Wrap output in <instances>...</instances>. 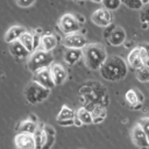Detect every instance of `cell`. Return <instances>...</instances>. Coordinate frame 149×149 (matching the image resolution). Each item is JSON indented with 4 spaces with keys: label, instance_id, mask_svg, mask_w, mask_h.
I'll return each mask as SVG.
<instances>
[{
    "label": "cell",
    "instance_id": "6da1fadb",
    "mask_svg": "<svg viewBox=\"0 0 149 149\" xmlns=\"http://www.w3.org/2000/svg\"><path fill=\"white\" fill-rule=\"evenodd\" d=\"M79 101L81 106L87 109H92L95 106H105L107 107L109 104V94L107 87L97 80L85 81L78 91Z\"/></svg>",
    "mask_w": 149,
    "mask_h": 149
},
{
    "label": "cell",
    "instance_id": "7a4b0ae2",
    "mask_svg": "<svg viewBox=\"0 0 149 149\" xmlns=\"http://www.w3.org/2000/svg\"><path fill=\"white\" fill-rule=\"evenodd\" d=\"M100 76L107 81H120L128 74V64L120 56H108L99 69Z\"/></svg>",
    "mask_w": 149,
    "mask_h": 149
},
{
    "label": "cell",
    "instance_id": "3957f363",
    "mask_svg": "<svg viewBox=\"0 0 149 149\" xmlns=\"http://www.w3.org/2000/svg\"><path fill=\"white\" fill-rule=\"evenodd\" d=\"M107 57V51L101 43H90L83 48V58L91 70H99Z\"/></svg>",
    "mask_w": 149,
    "mask_h": 149
},
{
    "label": "cell",
    "instance_id": "277c9868",
    "mask_svg": "<svg viewBox=\"0 0 149 149\" xmlns=\"http://www.w3.org/2000/svg\"><path fill=\"white\" fill-rule=\"evenodd\" d=\"M51 93V90L40 85L38 83L31 80L23 90V97L26 101L30 105H37L45 101Z\"/></svg>",
    "mask_w": 149,
    "mask_h": 149
},
{
    "label": "cell",
    "instance_id": "5b68a950",
    "mask_svg": "<svg viewBox=\"0 0 149 149\" xmlns=\"http://www.w3.org/2000/svg\"><path fill=\"white\" fill-rule=\"evenodd\" d=\"M54 64V56L51 52L42 50V49H36L28 59V69L30 72H36L38 70L50 68Z\"/></svg>",
    "mask_w": 149,
    "mask_h": 149
},
{
    "label": "cell",
    "instance_id": "8992f818",
    "mask_svg": "<svg viewBox=\"0 0 149 149\" xmlns=\"http://www.w3.org/2000/svg\"><path fill=\"white\" fill-rule=\"evenodd\" d=\"M59 29L63 34H71L80 30V22L78 21L77 16L70 13H66L61 16L59 22H58Z\"/></svg>",
    "mask_w": 149,
    "mask_h": 149
},
{
    "label": "cell",
    "instance_id": "52a82bcc",
    "mask_svg": "<svg viewBox=\"0 0 149 149\" xmlns=\"http://www.w3.org/2000/svg\"><path fill=\"white\" fill-rule=\"evenodd\" d=\"M91 20L92 22L98 26V27H101V28H105L109 24L113 23V14H112V10L105 8V7H101V8H98L97 10L93 12L92 16H91Z\"/></svg>",
    "mask_w": 149,
    "mask_h": 149
},
{
    "label": "cell",
    "instance_id": "ba28073f",
    "mask_svg": "<svg viewBox=\"0 0 149 149\" xmlns=\"http://www.w3.org/2000/svg\"><path fill=\"white\" fill-rule=\"evenodd\" d=\"M63 44L65 48H76V49H83L86 44H87V40L86 37L79 33H71V34H66L63 38Z\"/></svg>",
    "mask_w": 149,
    "mask_h": 149
},
{
    "label": "cell",
    "instance_id": "9c48e42d",
    "mask_svg": "<svg viewBox=\"0 0 149 149\" xmlns=\"http://www.w3.org/2000/svg\"><path fill=\"white\" fill-rule=\"evenodd\" d=\"M132 141L139 149H149V139L139 123L132 128Z\"/></svg>",
    "mask_w": 149,
    "mask_h": 149
},
{
    "label": "cell",
    "instance_id": "30bf717a",
    "mask_svg": "<svg viewBox=\"0 0 149 149\" xmlns=\"http://www.w3.org/2000/svg\"><path fill=\"white\" fill-rule=\"evenodd\" d=\"M125 99H126L127 104L129 105L130 109H141L142 105L144 102V95L137 88L128 90L125 94Z\"/></svg>",
    "mask_w": 149,
    "mask_h": 149
},
{
    "label": "cell",
    "instance_id": "8fae6325",
    "mask_svg": "<svg viewBox=\"0 0 149 149\" xmlns=\"http://www.w3.org/2000/svg\"><path fill=\"white\" fill-rule=\"evenodd\" d=\"M33 80L38 83L40 85L49 88V90H52L56 86L55 83H54V79L51 77V72H50L49 68H45V69H42V70H38V71L34 72Z\"/></svg>",
    "mask_w": 149,
    "mask_h": 149
},
{
    "label": "cell",
    "instance_id": "7c38bea8",
    "mask_svg": "<svg viewBox=\"0 0 149 149\" xmlns=\"http://www.w3.org/2000/svg\"><path fill=\"white\" fill-rule=\"evenodd\" d=\"M14 146L16 149H36L33 134L17 133L14 136Z\"/></svg>",
    "mask_w": 149,
    "mask_h": 149
},
{
    "label": "cell",
    "instance_id": "4fadbf2b",
    "mask_svg": "<svg viewBox=\"0 0 149 149\" xmlns=\"http://www.w3.org/2000/svg\"><path fill=\"white\" fill-rule=\"evenodd\" d=\"M49 69H50L51 77L54 79L55 85H62V84L65 83V80L68 79V72H66V70L64 69L63 65L55 63Z\"/></svg>",
    "mask_w": 149,
    "mask_h": 149
},
{
    "label": "cell",
    "instance_id": "5bb4252c",
    "mask_svg": "<svg viewBox=\"0 0 149 149\" xmlns=\"http://www.w3.org/2000/svg\"><path fill=\"white\" fill-rule=\"evenodd\" d=\"M9 44V52L12 56H14L15 58H19V59H22V58H27L28 56L31 55V52L17 40V41H14L12 43H8Z\"/></svg>",
    "mask_w": 149,
    "mask_h": 149
},
{
    "label": "cell",
    "instance_id": "9a60e30c",
    "mask_svg": "<svg viewBox=\"0 0 149 149\" xmlns=\"http://www.w3.org/2000/svg\"><path fill=\"white\" fill-rule=\"evenodd\" d=\"M127 40V34L125 31V29L122 27H115L114 30L112 31V34L109 35V37L107 38L108 43L113 47H119L122 45Z\"/></svg>",
    "mask_w": 149,
    "mask_h": 149
},
{
    "label": "cell",
    "instance_id": "2e32d148",
    "mask_svg": "<svg viewBox=\"0 0 149 149\" xmlns=\"http://www.w3.org/2000/svg\"><path fill=\"white\" fill-rule=\"evenodd\" d=\"M127 64H128V66H130L132 69H134V70H136V69H139V68H141V66H143L144 64H143V62H142V58H141V54H140V47H135V48H133L130 51H129V54H128V56H127Z\"/></svg>",
    "mask_w": 149,
    "mask_h": 149
},
{
    "label": "cell",
    "instance_id": "e0dca14e",
    "mask_svg": "<svg viewBox=\"0 0 149 149\" xmlns=\"http://www.w3.org/2000/svg\"><path fill=\"white\" fill-rule=\"evenodd\" d=\"M57 43H58L57 37L54 34L48 33V34L41 35V43H40V48L38 49H42V50L51 52L57 47Z\"/></svg>",
    "mask_w": 149,
    "mask_h": 149
},
{
    "label": "cell",
    "instance_id": "ac0fdd59",
    "mask_svg": "<svg viewBox=\"0 0 149 149\" xmlns=\"http://www.w3.org/2000/svg\"><path fill=\"white\" fill-rule=\"evenodd\" d=\"M27 30H26V28L24 27H22V26H17V24H15V26H12V27H9L8 28V30L5 33V42H7V43H12V42H14V41H17L20 37H21V35L23 34V33H26Z\"/></svg>",
    "mask_w": 149,
    "mask_h": 149
},
{
    "label": "cell",
    "instance_id": "d6986e66",
    "mask_svg": "<svg viewBox=\"0 0 149 149\" xmlns=\"http://www.w3.org/2000/svg\"><path fill=\"white\" fill-rule=\"evenodd\" d=\"M81 57H83V49H76V48H66L63 56L64 62L68 65H74Z\"/></svg>",
    "mask_w": 149,
    "mask_h": 149
},
{
    "label": "cell",
    "instance_id": "ffe728a7",
    "mask_svg": "<svg viewBox=\"0 0 149 149\" xmlns=\"http://www.w3.org/2000/svg\"><path fill=\"white\" fill-rule=\"evenodd\" d=\"M43 129H44V142H43L42 149H51L52 146L55 144L56 130L50 125H43Z\"/></svg>",
    "mask_w": 149,
    "mask_h": 149
},
{
    "label": "cell",
    "instance_id": "44dd1931",
    "mask_svg": "<svg viewBox=\"0 0 149 149\" xmlns=\"http://www.w3.org/2000/svg\"><path fill=\"white\" fill-rule=\"evenodd\" d=\"M91 113H92V118H93V123L94 125L101 123L107 118V111H106L105 106H95V107H93L91 109Z\"/></svg>",
    "mask_w": 149,
    "mask_h": 149
},
{
    "label": "cell",
    "instance_id": "7402d4cb",
    "mask_svg": "<svg viewBox=\"0 0 149 149\" xmlns=\"http://www.w3.org/2000/svg\"><path fill=\"white\" fill-rule=\"evenodd\" d=\"M38 128V122L33 121L30 119L23 120L19 125V133H27V134H34L36 129Z\"/></svg>",
    "mask_w": 149,
    "mask_h": 149
},
{
    "label": "cell",
    "instance_id": "603a6c76",
    "mask_svg": "<svg viewBox=\"0 0 149 149\" xmlns=\"http://www.w3.org/2000/svg\"><path fill=\"white\" fill-rule=\"evenodd\" d=\"M76 116L83 122V125H92L93 123V118H92L91 111L84 106H80L76 111Z\"/></svg>",
    "mask_w": 149,
    "mask_h": 149
},
{
    "label": "cell",
    "instance_id": "cb8c5ba5",
    "mask_svg": "<svg viewBox=\"0 0 149 149\" xmlns=\"http://www.w3.org/2000/svg\"><path fill=\"white\" fill-rule=\"evenodd\" d=\"M19 41H20L31 54L36 50L35 43H34V34H31V33H29V31H26V33H23V34L21 35V37L19 38Z\"/></svg>",
    "mask_w": 149,
    "mask_h": 149
},
{
    "label": "cell",
    "instance_id": "d4e9b609",
    "mask_svg": "<svg viewBox=\"0 0 149 149\" xmlns=\"http://www.w3.org/2000/svg\"><path fill=\"white\" fill-rule=\"evenodd\" d=\"M74 118H76V111L70 108L66 105H63L56 116V120L59 121V120H69V119H74Z\"/></svg>",
    "mask_w": 149,
    "mask_h": 149
},
{
    "label": "cell",
    "instance_id": "484cf974",
    "mask_svg": "<svg viewBox=\"0 0 149 149\" xmlns=\"http://www.w3.org/2000/svg\"><path fill=\"white\" fill-rule=\"evenodd\" d=\"M135 77L141 83H149V66L143 65L135 70Z\"/></svg>",
    "mask_w": 149,
    "mask_h": 149
},
{
    "label": "cell",
    "instance_id": "4316f807",
    "mask_svg": "<svg viewBox=\"0 0 149 149\" xmlns=\"http://www.w3.org/2000/svg\"><path fill=\"white\" fill-rule=\"evenodd\" d=\"M33 135H34L36 149H42V146H43V142H44V129H43V125H38V128L36 129V132Z\"/></svg>",
    "mask_w": 149,
    "mask_h": 149
},
{
    "label": "cell",
    "instance_id": "83f0119b",
    "mask_svg": "<svg viewBox=\"0 0 149 149\" xmlns=\"http://www.w3.org/2000/svg\"><path fill=\"white\" fill-rule=\"evenodd\" d=\"M140 47V54H141V58L144 65L149 66V43H144L139 45Z\"/></svg>",
    "mask_w": 149,
    "mask_h": 149
},
{
    "label": "cell",
    "instance_id": "f1b7e54d",
    "mask_svg": "<svg viewBox=\"0 0 149 149\" xmlns=\"http://www.w3.org/2000/svg\"><path fill=\"white\" fill-rule=\"evenodd\" d=\"M121 2L129 9L132 10H137V9H142L143 3L142 0H121Z\"/></svg>",
    "mask_w": 149,
    "mask_h": 149
},
{
    "label": "cell",
    "instance_id": "f546056e",
    "mask_svg": "<svg viewBox=\"0 0 149 149\" xmlns=\"http://www.w3.org/2000/svg\"><path fill=\"white\" fill-rule=\"evenodd\" d=\"M102 7L109 9V10H116L121 6V0H102Z\"/></svg>",
    "mask_w": 149,
    "mask_h": 149
},
{
    "label": "cell",
    "instance_id": "4dcf8cb0",
    "mask_svg": "<svg viewBox=\"0 0 149 149\" xmlns=\"http://www.w3.org/2000/svg\"><path fill=\"white\" fill-rule=\"evenodd\" d=\"M142 8L143 9L140 13V21H141V23H146L149 26V3L144 5Z\"/></svg>",
    "mask_w": 149,
    "mask_h": 149
},
{
    "label": "cell",
    "instance_id": "1f68e13d",
    "mask_svg": "<svg viewBox=\"0 0 149 149\" xmlns=\"http://www.w3.org/2000/svg\"><path fill=\"white\" fill-rule=\"evenodd\" d=\"M137 123L142 127V129L144 130V133L147 134V136L149 139V118H142V119L139 120Z\"/></svg>",
    "mask_w": 149,
    "mask_h": 149
},
{
    "label": "cell",
    "instance_id": "d6a6232c",
    "mask_svg": "<svg viewBox=\"0 0 149 149\" xmlns=\"http://www.w3.org/2000/svg\"><path fill=\"white\" fill-rule=\"evenodd\" d=\"M36 2V0H16L17 6L22 7V8H28L30 6H33Z\"/></svg>",
    "mask_w": 149,
    "mask_h": 149
},
{
    "label": "cell",
    "instance_id": "836d02e7",
    "mask_svg": "<svg viewBox=\"0 0 149 149\" xmlns=\"http://www.w3.org/2000/svg\"><path fill=\"white\" fill-rule=\"evenodd\" d=\"M115 27H116V26H114V24L112 23V24H109V26H107V27L104 28V33H102V35H104V37H105L106 40L109 37V35L112 34V31L114 30Z\"/></svg>",
    "mask_w": 149,
    "mask_h": 149
},
{
    "label": "cell",
    "instance_id": "e575fe53",
    "mask_svg": "<svg viewBox=\"0 0 149 149\" xmlns=\"http://www.w3.org/2000/svg\"><path fill=\"white\" fill-rule=\"evenodd\" d=\"M57 123L62 127H70V126H74V119H69V120H59L57 121Z\"/></svg>",
    "mask_w": 149,
    "mask_h": 149
},
{
    "label": "cell",
    "instance_id": "d590c367",
    "mask_svg": "<svg viewBox=\"0 0 149 149\" xmlns=\"http://www.w3.org/2000/svg\"><path fill=\"white\" fill-rule=\"evenodd\" d=\"M74 126H76V127H80V126H83V122H81L77 116L74 118Z\"/></svg>",
    "mask_w": 149,
    "mask_h": 149
},
{
    "label": "cell",
    "instance_id": "8d00e7d4",
    "mask_svg": "<svg viewBox=\"0 0 149 149\" xmlns=\"http://www.w3.org/2000/svg\"><path fill=\"white\" fill-rule=\"evenodd\" d=\"M92 2H97V3H101L102 2V0H91Z\"/></svg>",
    "mask_w": 149,
    "mask_h": 149
},
{
    "label": "cell",
    "instance_id": "74e56055",
    "mask_svg": "<svg viewBox=\"0 0 149 149\" xmlns=\"http://www.w3.org/2000/svg\"><path fill=\"white\" fill-rule=\"evenodd\" d=\"M142 3H143V6L144 5H148L149 3V0H142Z\"/></svg>",
    "mask_w": 149,
    "mask_h": 149
},
{
    "label": "cell",
    "instance_id": "f35d334b",
    "mask_svg": "<svg viewBox=\"0 0 149 149\" xmlns=\"http://www.w3.org/2000/svg\"><path fill=\"white\" fill-rule=\"evenodd\" d=\"M73 1H78L79 2V1H85V0H73Z\"/></svg>",
    "mask_w": 149,
    "mask_h": 149
}]
</instances>
